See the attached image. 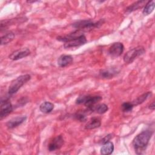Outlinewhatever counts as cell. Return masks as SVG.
Here are the masks:
<instances>
[{"label":"cell","mask_w":155,"mask_h":155,"mask_svg":"<svg viewBox=\"0 0 155 155\" xmlns=\"http://www.w3.org/2000/svg\"><path fill=\"white\" fill-rule=\"evenodd\" d=\"M31 79V76L29 74H23L17 77L15 79L12 81L8 87V93L13 94L16 93L21 87L24 85Z\"/></svg>","instance_id":"3957f363"},{"label":"cell","mask_w":155,"mask_h":155,"mask_svg":"<svg viewBox=\"0 0 155 155\" xmlns=\"http://www.w3.org/2000/svg\"><path fill=\"white\" fill-rule=\"evenodd\" d=\"M151 94H152L151 91H148L147 93H145L139 96L136 99H135L132 102V104L134 105V106L143 103L145 101H146L148 97H150L151 96Z\"/></svg>","instance_id":"d6986e66"},{"label":"cell","mask_w":155,"mask_h":155,"mask_svg":"<svg viewBox=\"0 0 155 155\" xmlns=\"http://www.w3.org/2000/svg\"><path fill=\"white\" fill-rule=\"evenodd\" d=\"M118 71L117 69L112 68H106L100 71L99 75L102 78L104 79H111L113 78L117 73H118Z\"/></svg>","instance_id":"4fadbf2b"},{"label":"cell","mask_w":155,"mask_h":155,"mask_svg":"<svg viewBox=\"0 0 155 155\" xmlns=\"http://www.w3.org/2000/svg\"><path fill=\"white\" fill-rule=\"evenodd\" d=\"M108 110V106L105 104H98L96 106H94L92 108L91 111H95L96 113L99 114H104L107 112Z\"/></svg>","instance_id":"ffe728a7"},{"label":"cell","mask_w":155,"mask_h":155,"mask_svg":"<svg viewBox=\"0 0 155 155\" xmlns=\"http://www.w3.org/2000/svg\"><path fill=\"white\" fill-rule=\"evenodd\" d=\"M101 120L97 117H93L85 125V128L87 130H91L98 128L101 126Z\"/></svg>","instance_id":"9a60e30c"},{"label":"cell","mask_w":155,"mask_h":155,"mask_svg":"<svg viewBox=\"0 0 155 155\" xmlns=\"http://www.w3.org/2000/svg\"><path fill=\"white\" fill-rule=\"evenodd\" d=\"M155 7V3L154 1H147L146 4L145 5L144 8L143 10V15H148L150 13H151L154 8Z\"/></svg>","instance_id":"ac0fdd59"},{"label":"cell","mask_w":155,"mask_h":155,"mask_svg":"<svg viewBox=\"0 0 155 155\" xmlns=\"http://www.w3.org/2000/svg\"><path fill=\"white\" fill-rule=\"evenodd\" d=\"M30 54V51L28 48H21L12 52L9 55V58L13 61H17L28 56Z\"/></svg>","instance_id":"ba28073f"},{"label":"cell","mask_w":155,"mask_h":155,"mask_svg":"<svg viewBox=\"0 0 155 155\" xmlns=\"http://www.w3.org/2000/svg\"><path fill=\"white\" fill-rule=\"evenodd\" d=\"M103 24V21L100 20L97 22H93L91 20H81L74 23L72 26L77 30H89L95 27H98Z\"/></svg>","instance_id":"5b68a950"},{"label":"cell","mask_w":155,"mask_h":155,"mask_svg":"<svg viewBox=\"0 0 155 155\" xmlns=\"http://www.w3.org/2000/svg\"><path fill=\"white\" fill-rule=\"evenodd\" d=\"M134 107V105L132 102H124L121 105V109L123 112L131 111Z\"/></svg>","instance_id":"7402d4cb"},{"label":"cell","mask_w":155,"mask_h":155,"mask_svg":"<svg viewBox=\"0 0 155 155\" xmlns=\"http://www.w3.org/2000/svg\"><path fill=\"white\" fill-rule=\"evenodd\" d=\"M145 52V48L142 46H138L128 51L124 56V61L125 63H132L136 58L142 55Z\"/></svg>","instance_id":"277c9868"},{"label":"cell","mask_w":155,"mask_h":155,"mask_svg":"<svg viewBox=\"0 0 155 155\" xmlns=\"http://www.w3.org/2000/svg\"><path fill=\"white\" fill-rule=\"evenodd\" d=\"M114 151V145L112 142L108 141L104 143L101 148V154L102 155L111 154Z\"/></svg>","instance_id":"5bb4252c"},{"label":"cell","mask_w":155,"mask_h":155,"mask_svg":"<svg viewBox=\"0 0 155 155\" xmlns=\"http://www.w3.org/2000/svg\"><path fill=\"white\" fill-rule=\"evenodd\" d=\"M124 50V47L122 43L121 42H114L113 43L108 50L109 54L113 58L119 56L123 53Z\"/></svg>","instance_id":"8992f818"},{"label":"cell","mask_w":155,"mask_h":155,"mask_svg":"<svg viewBox=\"0 0 155 155\" xmlns=\"http://www.w3.org/2000/svg\"><path fill=\"white\" fill-rule=\"evenodd\" d=\"M102 97L100 96H87L84 105L88 108L89 110L91 111L92 108L96 104L102 100Z\"/></svg>","instance_id":"8fae6325"},{"label":"cell","mask_w":155,"mask_h":155,"mask_svg":"<svg viewBox=\"0 0 155 155\" xmlns=\"http://www.w3.org/2000/svg\"><path fill=\"white\" fill-rule=\"evenodd\" d=\"M64 144V139L62 136L59 135L53 139L48 145V150L53 151L59 149Z\"/></svg>","instance_id":"9c48e42d"},{"label":"cell","mask_w":155,"mask_h":155,"mask_svg":"<svg viewBox=\"0 0 155 155\" xmlns=\"http://www.w3.org/2000/svg\"><path fill=\"white\" fill-rule=\"evenodd\" d=\"M111 138V134H108L107 136H106L102 140V142L104 143H105V142H108V141H109L110 140V139Z\"/></svg>","instance_id":"cb8c5ba5"},{"label":"cell","mask_w":155,"mask_h":155,"mask_svg":"<svg viewBox=\"0 0 155 155\" xmlns=\"http://www.w3.org/2000/svg\"><path fill=\"white\" fill-rule=\"evenodd\" d=\"M73 59L71 55L62 54L60 56L58 59V65L61 67H65L73 62Z\"/></svg>","instance_id":"7c38bea8"},{"label":"cell","mask_w":155,"mask_h":155,"mask_svg":"<svg viewBox=\"0 0 155 155\" xmlns=\"http://www.w3.org/2000/svg\"><path fill=\"white\" fill-rule=\"evenodd\" d=\"M153 133V131L146 130L138 134L134 138L132 143L137 154H141L145 151Z\"/></svg>","instance_id":"6da1fadb"},{"label":"cell","mask_w":155,"mask_h":155,"mask_svg":"<svg viewBox=\"0 0 155 155\" xmlns=\"http://www.w3.org/2000/svg\"><path fill=\"white\" fill-rule=\"evenodd\" d=\"M27 119L26 116H17L15 117L10 120H9L6 123V126L8 128L12 129L14 128L19 125H20L21 124H22Z\"/></svg>","instance_id":"30bf717a"},{"label":"cell","mask_w":155,"mask_h":155,"mask_svg":"<svg viewBox=\"0 0 155 155\" xmlns=\"http://www.w3.org/2000/svg\"><path fill=\"white\" fill-rule=\"evenodd\" d=\"M13 111V106L9 101L7 99L2 100L1 102L0 117L2 119L6 117Z\"/></svg>","instance_id":"52a82bcc"},{"label":"cell","mask_w":155,"mask_h":155,"mask_svg":"<svg viewBox=\"0 0 155 155\" xmlns=\"http://www.w3.org/2000/svg\"><path fill=\"white\" fill-rule=\"evenodd\" d=\"M77 33L74 32L65 36H60L57 37V40L65 42L64 47L65 48H69L76 47L85 44L87 42L86 37L81 35H76Z\"/></svg>","instance_id":"7a4b0ae2"},{"label":"cell","mask_w":155,"mask_h":155,"mask_svg":"<svg viewBox=\"0 0 155 155\" xmlns=\"http://www.w3.org/2000/svg\"><path fill=\"white\" fill-rule=\"evenodd\" d=\"M54 108V105L50 102H44L42 103L39 106V110L44 113H49Z\"/></svg>","instance_id":"2e32d148"},{"label":"cell","mask_w":155,"mask_h":155,"mask_svg":"<svg viewBox=\"0 0 155 155\" xmlns=\"http://www.w3.org/2000/svg\"><path fill=\"white\" fill-rule=\"evenodd\" d=\"M147 2V1H138L135 2L134 3L132 4L131 5H130L129 7H128L126 9V12H132L134 10H137L138 8H141L142 7H143V5H145L146 3Z\"/></svg>","instance_id":"e0dca14e"},{"label":"cell","mask_w":155,"mask_h":155,"mask_svg":"<svg viewBox=\"0 0 155 155\" xmlns=\"http://www.w3.org/2000/svg\"><path fill=\"white\" fill-rule=\"evenodd\" d=\"M150 109L152 110H154V108H155V105H154V102H153L150 105H149V107H148Z\"/></svg>","instance_id":"d4e9b609"},{"label":"cell","mask_w":155,"mask_h":155,"mask_svg":"<svg viewBox=\"0 0 155 155\" xmlns=\"http://www.w3.org/2000/svg\"><path fill=\"white\" fill-rule=\"evenodd\" d=\"M15 38V34L12 32H10L8 33H6L4 36H1V44L4 45L9 43L11 42Z\"/></svg>","instance_id":"44dd1931"},{"label":"cell","mask_w":155,"mask_h":155,"mask_svg":"<svg viewBox=\"0 0 155 155\" xmlns=\"http://www.w3.org/2000/svg\"><path fill=\"white\" fill-rule=\"evenodd\" d=\"M74 117L81 122H84L87 120L86 116L84 113H77L74 114Z\"/></svg>","instance_id":"603a6c76"}]
</instances>
